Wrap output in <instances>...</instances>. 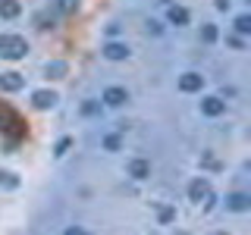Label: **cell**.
I'll use <instances>...</instances> for the list:
<instances>
[{"label":"cell","instance_id":"cell-1","mask_svg":"<svg viewBox=\"0 0 251 235\" xmlns=\"http://www.w3.org/2000/svg\"><path fill=\"white\" fill-rule=\"evenodd\" d=\"M28 53V41L22 35H0V57L3 60H22Z\"/></svg>","mask_w":251,"mask_h":235},{"label":"cell","instance_id":"cell-2","mask_svg":"<svg viewBox=\"0 0 251 235\" xmlns=\"http://www.w3.org/2000/svg\"><path fill=\"white\" fill-rule=\"evenodd\" d=\"M126 100H129V91L120 88V85H110V88L104 91V104L107 107H123Z\"/></svg>","mask_w":251,"mask_h":235},{"label":"cell","instance_id":"cell-3","mask_svg":"<svg viewBox=\"0 0 251 235\" xmlns=\"http://www.w3.org/2000/svg\"><path fill=\"white\" fill-rule=\"evenodd\" d=\"M188 198H192V201H207L210 198V182H207V179H195V182L192 185H188Z\"/></svg>","mask_w":251,"mask_h":235},{"label":"cell","instance_id":"cell-4","mask_svg":"<svg viewBox=\"0 0 251 235\" xmlns=\"http://www.w3.org/2000/svg\"><path fill=\"white\" fill-rule=\"evenodd\" d=\"M201 85H204V75H198V72H185V75H179V91H185V94L201 91Z\"/></svg>","mask_w":251,"mask_h":235},{"label":"cell","instance_id":"cell-5","mask_svg":"<svg viewBox=\"0 0 251 235\" xmlns=\"http://www.w3.org/2000/svg\"><path fill=\"white\" fill-rule=\"evenodd\" d=\"M25 85V75L19 72H0V91H19Z\"/></svg>","mask_w":251,"mask_h":235},{"label":"cell","instance_id":"cell-6","mask_svg":"<svg viewBox=\"0 0 251 235\" xmlns=\"http://www.w3.org/2000/svg\"><path fill=\"white\" fill-rule=\"evenodd\" d=\"M57 94H53V91H35V94H31V104H35L38 110H50V107H57Z\"/></svg>","mask_w":251,"mask_h":235},{"label":"cell","instance_id":"cell-7","mask_svg":"<svg viewBox=\"0 0 251 235\" xmlns=\"http://www.w3.org/2000/svg\"><path fill=\"white\" fill-rule=\"evenodd\" d=\"M226 207L235 210V213H245V210H251V198H248V194H242V191H235V194L226 198Z\"/></svg>","mask_w":251,"mask_h":235},{"label":"cell","instance_id":"cell-8","mask_svg":"<svg viewBox=\"0 0 251 235\" xmlns=\"http://www.w3.org/2000/svg\"><path fill=\"white\" fill-rule=\"evenodd\" d=\"M223 110H226L223 97H204V100H201V113H204V116H220Z\"/></svg>","mask_w":251,"mask_h":235},{"label":"cell","instance_id":"cell-9","mask_svg":"<svg viewBox=\"0 0 251 235\" xmlns=\"http://www.w3.org/2000/svg\"><path fill=\"white\" fill-rule=\"evenodd\" d=\"M13 125H22V119L13 113L10 107H0V129H3V132H16Z\"/></svg>","mask_w":251,"mask_h":235},{"label":"cell","instance_id":"cell-10","mask_svg":"<svg viewBox=\"0 0 251 235\" xmlns=\"http://www.w3.org/2000/svg\"><path fill=\"white\" fill-rule=\"evenodd\" d=\"M104 57L107 60H126L129 57V47L120 44V41H110V44H104Z\"/></svg>","mask_w":251,"mask_h":235},{"label":"cell","instance_id":"cell-11","mask_svg":"<svg viewBox=\"0 0 251 235\" xmlns=\"http://www.w3.org/2000/svg\"><path fill=\"white\" fill-rule=\"evenodd\" d=\"M129 176L138 179V182H141V179H148V176H151V163H148V160H132L129 163Z\"/></svg>","mask_w":251,"mask_h":235},{"label":"cell","instance_id":"cell-12","mask_svg":"<svg viewBox=\"0 0 251 235\" xmlns=\"http://www.w3.org/2000/svg\"><path fill=\"white\" fill-rule=\"evenodd\" d=\"M19 13H22L19 0H0V16H3V19H16Z\"/></svg>","mask_w":251,"mask_h":235},{"label":"cell","instance_id":"cell-13","mask_svg":"<svg viewBox=\"0 0 251 235\" xmlns=\"http://www.w3.org/2000/svg\"><path fill=\"white\" fill-rule=\"evenodd\" d=\"M167 19L173 22V25H185V22H188V10H185V6H170Z\"/></svg>","mask_w":251,"mask_h":235},{"label":"cell","instance_id":"cell-14","mask_svg":"<svg viewBox=\"0 0 251 235\" xmlns=\"http://www.w3.org/2000/svg\"><path fill=\"white\" fill-rule=\"evenodd\" d=\"M0 188H19V176L10 169H0Z\"/></svg>","mask_w":251,"mask_h":235},{"label":"cell","instance_id":"cell-15","mask_svg":"<svg viewBox=\"0 0 251 235\" xmlns=\"http://www.w3.org/2000/svg\"><path fill=\"white\" fill-rule=\"evenodd\" d=\"M66 63H63V60H53V63H47V75H50V78H63V75H66Z\"/></svg>","mask_w":251,"mask_h":235},{"label":"cell","instance_id":"cell-16","mask_svg":"<svg viewBox=\"0 0 251 235\" xmlns=\"http://www.w3.org/2000/svg\"><path fill=\"white\" fill-rule=\"evenodd\" d=\"M217 35H220V31H217V25H210V22L201 28V41H204V44H214V41H217Z\"/></svg>","mask_w":251,"mask_h":235},{"label":"cell","instance_id":"cell-17","mask_svg":"<svg viewBox=\"0 0 251 235\" xmlns=\"http://www.w3.org/2000/svg\"><path fill=\"white\" fill-rule=\"evenodd\" d=\"M235 31H239V35H248L251 31V16L248 13H242L239 19H235Z\"/></svg>","mask_w":251,"mask_h":235},{"label":"cell","instance_id":"cell-18","mask_svg":"<svg viewBox=\"0 0 251 235\" xmlns=\"http://www.w3.org/2000/svg\"><path fill=\"white\" fill-rule=\"evenodd\" d=\"M53 6H57L60 13H75L78 10V0H53Z\"/></svg>","mask_w":251,"mask_h":235},{"label":"cell","instance_id":"cell-19","mask_svg":"<svg viewBox=\"0 0 251 235\" xmlns=\"http://www.w3.org/2000/svg\"><path fill=\"white\" fill-rule=\"evenodd\" d=\"M82 113H85V116L100 113V100H85V104H82Z\"/></svg>","mask_w":251,"mask_h":235},{"label":"cell","instance_id":"cell-20","mask_svg":"<svg viewBox=\"0 0 251 235\" xmlns=\"http://www.w3.org/2000/svg\"><path fill=\"white\" fill-rule=\"evenodd\" d=\"M104 147H107V151H120V147H123L120 135H104Z\"/></svg>","mask_w":251,"mask_h":235},{"label":"cell","instance_id":"cell-21","mask_svg":"<svg viewBox=\"0 0 251 235\" xmlns=\"http://www.w3.org/2000/svg\"><path fill=\"white\" fill-rule=\"evenodd\" d=\"M69 144H73V138H60V141H57V151H53V154H57V157H63V154L69 151Z\"/></svg>","mask_w":251,"mask_h":235},{"label":"cell","instance_id":"cell-22","mask_svg":"<svg viewBox=\"0 0 251 235\" xmlns=\"http://www.w3.org/2000/svg\"><path fill=\"white\" fill-rule=\"evenodd\" d=\"M173 219H176V210H173V207H163L160 210V223H173Z\"/></svg>","mask_w":251,"mask_h":235},{"label":"cell","instance_id":"cell-23","mask_svg":"<svg viewBox=\"0 0 251 235\" xmlns=\"http://www.w3.org/2000/svg\"><path fill=\"white\" fill-rule=\"evenodd\" d=\"M217 3V10H229V0H214Z\"/></svg>","mask_w":251,"mask_h":235},{"label":"cell","instance_id":"cell-24","mask_svg":"<svg viewBox=\"0 0 251 235\" xmlns=\"http://www.w3.org/2000/svg\"><path fill=\"white\" fill-rule=\"evenodd\" d=\"M63 235H88V232H85V229H66Z\"/></svg>","mask_w":251,"mask_h":235}]
</instances>
